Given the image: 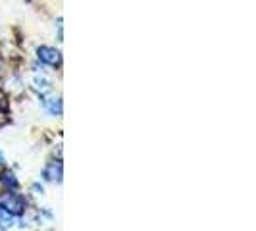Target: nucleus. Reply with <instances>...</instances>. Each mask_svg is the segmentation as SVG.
I'll return each instance as SVG.
<instances>
[{
    "instance_id": "1",
    "label": "nucleus",
    "mask_w": 256,
    "mask_h": 231,
    "mask_svg": "<svg viewBox=\"0 0 256 231\" xmlns=\"http://www.w3.org/2000/svg\"><path fill=\"white\" fill-rule=\"evenodd\" d=\"M0 208L10 212L12 216H20L26 210V200H24V196H20L16 192H2L0 194Z\"/></svg>"
},
{
    "instance_id": "2",
    "label": "nucleus",
    "mask_w": 256,
    "mask_h": 231,
    "mask_svg": "<svg viewBox=\"0 0 256 231\" xmlns=\"http://www.w3.org/2000/svg\"><path fill=\"white\" fill-rule=\"evenodd\" d=\"M37 56L40 62H44V64H48V66H58L62 62L60 52L56 50V48H52V46H38Z\"/></svg>"
},
{
    "instance_id": "3",
    "label": "nucleus",
    "mask_w": 256,
    "mask_h": 231,
    "mask_svg": "<svg viewBox=\"0 0 256 231\" xmlns=\"http://www.w3.org/2000/svg\"><path fill=\"white\" fill-rule=\"evenodd\" d=\"M44 178L48 181H62V164L60 162H52V164H48L46 166V170H44Z\"/></svg>"
},
{
    "instance_id": "4",
    "label": "nucleus",
    "mask_w": 256,
    "mask_h": 231,
    "mask_svg": "<svg viewBox=\"0 0 256 231\" xmlns=\"http://www.w3.org/2000/svg\"><path fill=\"white\" fill-rule=\"evenodd\" d=\"M44 106H46V110H48L52 116L62 114V102H60V98H46V100H44Z\"/></svg>"
},
{
    "instance_id": "5",
    "label": "nucleus",
    "mask_w": 256,
    "mask_h": 231,
    "mask_svg": "<svg viewBox=\"0 0 256 231\" xmlns=\"http://www.w3.org/2000/svg\"><path fill=\"white\" fill-rule=\"evenodd\" d=\"M0 181H2L6 187H10V189H18V187H20V181L16 180V176H14L12 172H4V174L0 176Z\"/></svg>"
},
{
    "instance_id": "6",
    "label": "nucleus",
    "mask_w": 256,
    "mask_h": 231,
    "mask_svg": "<svg viewBox=\"0 0 256 231\" xmlns=\"http://www.w3.org/2000/svg\"><path fill=\"white\" fill-rule=\"evenodd\" d=\"M35 89L40 92V94H44V92H48L52 89L50 81L48 79H44V77H35Z\"/></svg>"
},
{
    "instance_id": "7",
    "label": "nucleus",
    "mask_w": 256,
    "mask_h": 231,
    "mask_svg": "<svg viewBox=\"0 0 256 231\" xmlns=\"http://www.w3.org/2000/svg\"><path fill=\"white\" fill-rule=\"evenodd\" d=\"M12 226H14L12 214L0 208V228H2V230H8V228H12Z\"/></svg>"
},
{
    "instance_id": "8",
    "label": "nucleus",
    "mask_w": 256,
    "mask_h": 231,
    "mask_svg": "<svg viewBox=\"0 0 256 231\" xmlns=\"http://www.w3.org/2000/svg\"><path fill=\"white\" fill-rule=\"evenodd\" d=\"M0 164H4V156H2V152H0Z\"/></svg>"
}]
</instances>
